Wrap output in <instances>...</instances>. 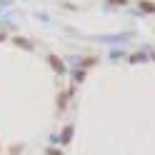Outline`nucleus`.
<instances>
[{
    "mask_svg": "<svg viewBox=\"0 0 155 155\" xmlns=\"http://www.w3.org/2000/svg\"><path fill=\"white\" fill-rule=\"evenodd\" d=\"M140 5H143V10H148V13H153V10H155V5H153V3H148V0H143Z\"/></svg>",
    "mask_w": 155,
    "mask_h": 155,
    "instance_id": "1",
    "label": "nucleus"
}]
</instances>
